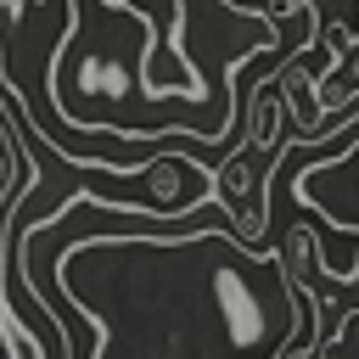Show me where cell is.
<instances>
[{"mask_svg":"<svg viewBox=\"0 0 359 359\" xmlns=\"http://www.w3.org/2000/svg\"><path fill=\"white\" fill-rule=\"evenodd\" d=\"M50 280L90 320V359H241L314 353L320 297L286 252L236 224H174V213L123 208V230L95 224L62 241Z\"/></svg>","mask_w":359,"mask_h":359,"instance_id":"1","label":"cell"},{"mask_svg":"<svg viewBox=\"0 0 359 359\" xmlns=\"http://www.w3.org/2000/svg\"><path fill=\"white\" fill-rule=\"evenodd\" d=\"M185 34V0H67V28L45 62L50 107L67 129L112 140L196 135L208 146L236 129L151 79L157 45Z\"/></svg>","mask_w":359,"mask_h":359,"instance_id":"2","label":"cell"},{"mask_svg":"<svg viewBox=\"0 0 359 359\" xmlns=\"http://www.w3.org/2000/svg\"><path fill=\"white\" fill-rule=\"evenodd\" d=\"M22 11H28V0H6V17L11 22H22Z\"/></svg>","mask_w":359,"mask_h":359,"instance_id":"3","label":"cell"}]
</instances>
